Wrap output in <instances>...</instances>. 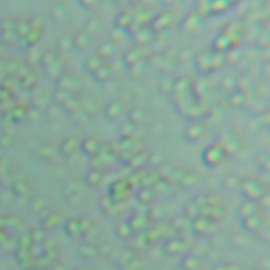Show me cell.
<instances>
[{
  "instance_id": "d6986e66",
  "label": "cell",
  "mask_w": 270,
  "mask_h": 270,
  "mask_svg": "<svg viewBox=\"0 0 270 270\" xmlns=\"http://www.w3.org/2000/svg\"><path fill=\"white\" fill-rule=\"evenodd\" d=\"M201 179V175L195 173L194 170H185V171L179 173V177H178L175 183L181 186V189H193V187L199 185Z\"/></svg>"
},
{
  "instance_id": "30bf717a",
  "label": "cell",
  "mask_w": 270,
  "mask_h": 270,
  "mask_svg": "<svg viewBox=\"0 0 270 270\" xmlns=\"http://www.w3.org/2000/svg\"><path fill=\"white\" fill-rule=\"evenodd\" d=\"M215 143H217L220 147L223 148L228 157L236 155L240 149L239 139H237V136H236L235 133H232V132H223V133H220Z\"/></svg>"
},
{
  "instance_id": "7402d4cb",
  "label": "cell",
  "mask_w": 270,
  "mask_h": 270,
  "mask_svg": "<svg viewBox=\"0 0 270 270\" xmlns=\"http://www.w3.org/2000/svg\"><path fill=\"white\" fill-rule=\"evenodd\" d=\"M43 69L45 71V75L53 82H55L62 74L66 73V63L61 57H58L55 61L52 62L51 65L45 66Z\"/></svg>"
},
{
  "instance_id": "3957f363",
  "label": "cell",
  "mask_w": 270,
  "mask_h": 270,
  "mask_svg": "<svg viewBox=\"0 0 270 270\" xmlns=\"http://www.w3.org/2000/svg\"><path fill=\"white\" fill-rule=\"evenodd\" d=\"M228 159L227 153L217 143H213L207 145L202 152V161L210 169H215Z\"/></svg>"
},
{
  "instance_id": "277c9868",
  "label": "cell",
  "mask_w": 270,
  "mask_h": 270,
  "mask_svg": "<svg viewBox=\"0 0 270 270\" xmlns=\"http://www.w3.org/2000/svg\"><path fill=\"white\" fill-rule=\"evenodd\" d=\"M16 24L17 20L11 17L0 21V44L3 47H11L19 41L16 35Z\"/></svg>"
},
{
  "instance_id": "83f0119b",
  "label": "cell",
  "mask_w": 270,
  "mask_h": 270,
  "mask_svg": "<svg viewBox=\"0 0 270 270\" xmlns=\"http://www.w3.org/2000/svg\"><path fill=\"white\" fill-rule=\"evenodd\" d=\"M117 53V45L113 44L111 40H108V41H105V43H102L99 47H98L97 54L98 55H101L103 59H106L107 62H111V58H113Z\"/></svg>"
},
{
  "instance_id": "d6a6232c",
  "label": "cell",
  "mask_w": 270,
  "mask_h": 270,
  "mask_svg": "<svg viewBox=\"0 0 270 270\" xmlns=\"http://www.w3.org/2000/svg\"><path fill=\"white\" fill-rule=\"evenodd\" d=\"M214 62H215V57L209 53H201L198 55L197 59H195L198 70L201 73H207V71H210L211 66H214Z\"/></svg>"
},
{
  "instance_id": "9c48e42d",
  "label": "cell",
  "mask_w": 270,
  "mask_h": 270,
  "mask_svg": "<svg viewBox=\"0 0 270 270\" xmlns=\"http://www.w3.org/2000/svg\"><path fill=\"white\" fill-rule=\"evenodd\" d=\"M81 139L79 136L74 135L66 137L58 144V155L62 156L63 159H71L81 149Z\"/></svg>"
},
{
  "instance_id": "ac0fdd59",
  "label": "cell",
  "mask_w": 270,
  "mask_h": 270,
  "mask_svg": "<svg viewBox=\"0 0 270 270\" xmlns=\"http://www.w3.org/2000/svg\"><path fill=\"white\" fill-rule=\"evenodd\" d=\"M31 182H29V179L27 177H23V175L15 178L11 183L12 194L16 195L17 198L28 197L29 193H31Z\"/></svg>"
},
{
  "instance_id": "7dc6e473",
  "label": "cell",
  "mask_w": 270,
  "mask_h": 270,
  "mask_svg": "<svg viewBox=\"0 0 270 270\" xmlns=\"http://www.w3.org/2000/svg\"><path fill=\"white\" fill-rule=\"evenodd\" d=\"M99 28H101V23H99V20L97 19H90L87 23L85 24V27H83V31L86 33H89L91 37H93L98 31H99Z\"/></svg>"
},
{
  "instance_id": "d4e9b609",
  "label": "cell",
  "mask_w": 270,
  "mask_h": 270,
  "mask_svg": "<svg viewBox=\"0 0 270 270\" xmlns=\"http://www.w3.org/2000/svg\"><path fill=\"white\" fill-rule=\"evenodd\" d=\"M113 75H115L113 66L111 65V62H106L105 65L102 66L101 69H98L91 77L98 83H108L113 79Z\"/></svg>"
},
{
  "instance_id": "ba28073f",
  "label": "cell",
  "mask_w": 270,
  "mask_h": 270,
  "mask_svg": "<svg viewBox=\"0 0 270 270\" xmlns=\"http://www.w3.org/2000/svg\"><path fill=\"white\" fill-rule=\"evenodd\" d=\"M206 133V124L202 120L194 119L187 123L183 131V136L185 140L190 144H195L198 141H201V139Z\"/></svg>"
},
{
  "instance_id": "f1b7e54d",
  "label": "cell",
  "mask_w": 270,
  "mask_h": 270,
  "mask_svg": "<svg viewBox=\"0 0 270 270\" xmlns=\"http://www.w3.org/2000/svg\"><path fill=\"white\" fill-rule=\"evenodd\" d=\"M171 21H173V17L171 15H169L167 12L165 13H161V15L156 16L152 20V31L153 32H161L165 31L171 25Z\"/></svg>"
},
{
  "instance_id": "5b68a950",
  "label": "cell",
  "mask_w": 270,
  "mask_h": 270,
  "mask_svg": "<svg viewBox=\"0 0 270 270\" xmlns=\"http://www.w3.org/2000/svg\"><path fill=\"white\" fill-rule=\"evenodd\" d=\"M54 85H55V89L58 90H63V91H67V93L71 94H77V95L78 94H81L82 81L77 74L74 73L62 74L61 77L54 82Z\"/></svg>"
},
{
  "instance_id": "4316f807",
  "label": "cell",
  "mask_w": 270,
  "mask_h": 270,
  "mask_svg": "<svg viewBox=\"0 0 270 270\" xmlns=\"http://www.w3.org/2000/svg\"><path fill=\"white\" fill-rule=\"evenodd\" d=\"M127 223L131 225L133 232L147 231L149 228V217L145 214H136V215H132L129 217Z\"/></svg>"
},
{
  "instance_id": "f6af8a7d",
  "label": "cell",
  "mask_w": 270,
  "mask_h": 270,
  "mask_svg": "<svg viewBox=\"0 0 270 270\" xmlns=\"http://www.w3.org/2000/svg\"><path fill=\"white\" fill-rule=\"evenodd\" d=\"M153 197H155V193H153L149 187H144V189H141L139 193H137V199H139L140 203H143V205L151 203Z\"/></svg>"
},
{
  "instance_id": "52a82bcc",
  "label": "cell",
  "mask_w": 270,
  "mask_h": 270,
  "mask_svg": "<svg viewBox=\"0 0 270 270\" xmlns=\"http://www.w3.org/2000/svg\"><path fill=\"white\" fill-rule=\"evenodd\" d=\"M240 221H241L244 231H247L248 233H252V235L260 233L268 224V219L265 217V215H263V211H260L255 215L243 217V219H240Z\"/></svg>"
},
{
  "instance_id": "1f68e13d",
  "label": "cell",
  "mask_w": 270,
  "mask_h": 270,
  "mask_svg": "<svg viewBox=\"0 0 270 270\" xmlns=\"http://www.w3.org/2000/svg\"><path fill=\"white\" fill-rule=\"evenodd\" d=\"M241 179L237 174H227L224 175L223 181H221V185H223V189L227 190V191H231V193H235V191H239L240 185H241Z\"/></svg>"
},
{
  "instance_id": "e0dca14e",
  "label": "cell",
  "mask_w": 270,
  "mask_h": 270,
  "mask_svg": "<svg viewBox=\"0 0 270 270\" xmlns=\"http://www.w3.org/2000/svg\"><path fill=\"white\" fill-rule=\"evenodd\" d=\"M129 185H128L125 181H116L113 185H111L109 187V194L108 197L111 198L112 201L115 203H121L123 201L127 199V197L129 195Z\"/></svg>"
},
{
  "instance_id": "4dcf8cb0",
  "label": "cell",
  "mask_w": 270,
  "mask_h": 270,
  "mask_svg": "<svg viewBox=\"0 0 270 270\" xmlns=\"http://www.w3.org/2000/svg\"><path fill=\"white\" fill-rule=\"evenodd\" d=\"M106 59L101 57V55H98V54H93V55H90V57L86 58L85 63H83V67L90 75H93L98 69H101L102 66L106 63Z\"/></svg>"
},
{
  "instance_id": "44dd1931",
  "label": "cell",
  "mask_w": 270,
  "mask_h": 270,
  "mask_svg": "<svg viewBox=\"0 0 270 270\" xmlns=\"http://www.w3.org/2000/svg\"><path fill=\"white\" fill-rule=\"evenodd\" d=\"M121 62H123L124 66H125L127 69H133L135 66H137L139 63L143 62V49L139 47L128 49V51L123 54Z\"/></svg>"
},
{
  "instance_id": "6da1fadb",
  "label": "cell",
  "mask_w": 270,
  "mask_h": 270,
  "mask_svg": "<svg viewBox=\"0 0 270 270\" xmlns=\"http://www.w3.org/2000/svg\"><path fill=\"white\" fill-rule=\"evenodd\" d=\"M62 195L65 201L71 206H81L85 203L86 199V185L85 182L73 178L66 181L62 185Z\"/></svg>"
},
{
  "instance_id": "603a6c76",
  "label": "cell",
  "mask_w": 270,
  "mask_h": 270,
  "mask_svg": "<svg viewBox=\"0 0 270 270\" xmlns=\"http://www.w3.org/2000/svg\"><path fill=\"white\" fill-rule=\"evenodd\" d=\"M91 41H93V37L81 29L75 35H73V49L78 52H87L91 47Z\"/></svg>"
},
{
  "instance_id": "5bb4252c",
  "label": "cell",
  "mask_w": 270,
  "mask_h": 270,
  "mask_svg": "<svg viewBox=\"0 0 270 270\" xmlns=\"http://www.w3.org/2000/svg\"><path fill=\"white\" fill-rule=\"evenodd\" d=\"M65 221V216L62 211H51L45 214L41 217V227L44 231H55L59 225H62Z\"/></svg>"
},
{
  "instance_id": "bcb514c9",
  "label": "cell",
  "mask_w": 270,
  "mask_h": 270,
  "mask_svg": "<svg viewBox=\"0 0 270 270\" xmlns=\"http://www.w3.org/2000/svg\"><path fill=\"white\" fill-rule=\"evenodd\" d=\"M120 129H121V131H120V133H121V137H123V139H128V137H133V135H135L136 125L125 119V121L121 124Z\"/></svg>"
},
{
  "instance_id": "484cf974",
  "label": "cell",
  "mask_w": 270,
  "mask_h": 270,
  "mask_svg": "<svg viewBox=\"0 0 270 270\" xmlns=\"http://www.w3.org/2000/svg\"><path fill=\"white\" fill-rule=\"evenodd\" d=\"M70 16L69 8L63 3H57L51 9V17L55 24H63L67 21Z\"/></svg>"
},
{
  "instance_id": "8992f818",
  "label": "cell",
  "mask_w": 270,
  "mask_h": 270,
  "mask_svg": "<svg viewBox=\"0 0 270 270\" xmlns=\"http://www.w3.org/2000/svg\"><path fill=\"white\" fill-rule=\"evenodd\" d=\"M103 151V140L97 135H87L81 139V149L83 155L93 159Z\"/></svg>"
},
{
  "instance_id": "7a4b0ae2",
  "label": "cell",
  "mask_w": 270,
  "mask_h": 270,
  "mask_svg": "<svg viewBox=\"0 0 270 270\" xmlns=\"http://www.w3.org/2000/svg\"><path fill=\"white\" fill-rule=\"evenodd\" d=\"M239 191L241 193L245 201L249 202H257L268 193L267 187L264 186V183L260 179L256 178H245L241 179V185H240Z\"/></svg>"
},
{
  "instance_id": "e575fe53",
  "label": "cell",
  "mask_w": 270,
  "mask_h": 270,
  "mask_svg": "<svg viewBox=\"0 0 270 270\" xmlns=\"http://www.w3.org/2000/svg\"><path fill=\"white\" fill-rule=\"evenodd\" d=\"M260 213L259 205L256 203V202H249L245 201V203L240 206L239 210H237V214H239L240 219H243V217H247V216L255 215V214Z\"/></svg>"
},
{
  "instance_id": "c3c4849f",
  "label": "cell",
  "mask_w": 270,
  "mask_h": 270,
  "mask_svg": "<svg viewBox=\"0 0 270 270\" xmlns=\"http://www.w3.org/2000/svg\"><path fill=\"white\" fill-rule=\"evenodd\" d=\"M69 117H71V120H73V121H75L77 124H86L90 120L89 116L86 115L85 112L82 111L81 108H79V109H77V111H74V112H71V113H69Z\"/></svg>"
},
{
  "instance_id": "836d02e7",
  "label": "cell",
  "mask_w": 270,
  "mask_h": 270,
  "mask_svg": "<svg viewBox=\"0 0 270 270\" xmlns=\"http://www.w3.org/2000/svg\"><path fill=\"white\" fill-rule=\"evenodd\" d=\"M170 227L173 231L177 232H185V231H191V220L189 217H186L183 214L178 215L177 217H174L173 221L170 223Z\"/></svg>"
},
{
  "instance_id": "f35d334b",
  "label": "cell",
  "mask_w": 270,
  "mask_h": 270,
  "mask_svg": "<svg viewBox=\"0 0 270 270\" xmlns=\"http://www.w3.org/2000/svg\"><path fill=\"white\" fill-rule=\"evenodd\" d=\"M256 163H257V166H259V169L263 170L264 173H269L270 156H269V152H268L267 149L257 153V156H256Z\"/></svg>"
},
{
  "instance_id": "ab89813d",
  "label": "cell",
  "mask_w": 270,
  "mask_h": 270,
  "mask_svg": "<svg viewBox=\"0 0 270 270\" xmlns=\"http://www.w3.org/2000/svg\"><path fill=\"white\" fill-rule=\"evenodd\" d=\"M115 233L121 239H128V237H132L135 235V232L131 228V225L127 223V221H123V223H119L115 227Z\"/></svg>"
},
{
  "instance_id": "f907efd6",
  "label": "cell",
  "mask_w": 270,
  "mask_h": 270,
  "mask_svg": "<svg viewBox=\"0 0 270 270\" xmlns=\"http://www.w3.org/2000/svg\"><path fill=\"white\" fill-rule=\"evenodd\" d=\"M4 52H5V47H3V45H1V44H0V59H1V58H3Z\"/></svg>"
},
{
  "instance_id": "74e56055",
  "label": "cell",
  "mask_w": 270,
  "mask_h": 270,
  "mask_svg": "<svg viewBox=\"0 0 270 270\" xmlns=\"http://www.w3.org/2000/svg\"><path fill=\"white\" fill-rule=\"evenodd\" d=\"M73 49V35L66 33L62 37H59L57 41V49L58 53H67Z\"/></svg>"
},
{
  "instance_id": "cb8c5ba5",
  "label": "cell",
  "mask_w": 270,
  "mask_h": 270,
  "mask_svg": "<svg viewBox=\"0 0 270 270\" xmlns=\"http://www.w3.org/2000/svg\"><path fill=\"white\" fill-rule=\"evenodd\" d=\"M132 39L135 41L136 47H147L148 44H151L155 39V32L152 31L151 28H139L137 31L133 32Z\"/></svg>"
},
{
  "instance_id": "2e32d148",
  "label": "cell",
  "mask_w": 270,
  "mask_h": 270,
  "mask_svg": "<svg viewBox=\"0 0 270 270\" xmlns=\"http://www.w3.org/2000/svg\"><path fill=\"white\" fill-rule=\"evenodd\" d=\"M124 103L123 102L113 99V101L107 102L103 107V115L108 121H116V120L121 119L124 115Z\"/></svg>"
},
{
  "instance_id": "8fae6325",
  "label": "cell",
  "mask_w": 270,
  "mask_h": 270,
  "mask_svg": "<svg viewBox=\"0 0 270 270\" xmlns=\"http://www.w3.org/2000/svg\"><path fill=\"white\" fill-rule=\"evenodd\" d=\"M79 108L89 116L90 119L98 115L102 109L99 101L90 94H79Z\"/></svg>"
},
{
  "instance_id": "7bdbcfd3",
  "label": "cell",
  "mask_w": 270,
  "mask_h": 270,
  "mask_svg": "<svg viewBox=\"0 0 270 270\" xmlns=\"http://www.w3.org/2000/svg\"><path fill=\"white\" fill-rule=\"evenodd\" d=\"M183 215H185L186 217H189V219L193 221L195 217H198V216L201 215V209L198 207V205L195 203V202L191 201V202H189L187 205H186L185 211H183Z\"/></svg>"
},
{
  "instance_id": "816d5d0a",
  "label": "cell",
  "mask_w": 270,
  "mask_h": 270,
  "mask_svg": "<svg viewBox=\"0 0 270 270\" xmlns=\"http://www.w3.org/2000/svg\"><path fill=\"white\" fill-rule=\"evenodd\" d=\"M116 1H117V3H127L128 0H116Z\"/></svg>"
},
{
  "instance_id": "8d00e7d4",
  "label": "cell",
  "mask_w": 270,
  "mask_h": 270,
  "mask_svg": "<svg viewBox=\"0 0 270 270\" xmlns=\"http://www.w3.org/2000/svg\"><path fill=\"white\" fill-rule=\"evenodd\" d=\"M127 120L131 121L132 124H135L136 127L144 123L145 120V111L141 107H133L127 112Z\"/></svg>"
},
{
  "instance_id": "60d3db41",
  "label": "cell",
  "mask_w": 270,
  "mask_h": 270,
  "mask_svg": "<svg viewBox=\"0 0 270 270\" xmlns=\"http://www.w3.org/2000/svg\"><path fill=\"white\" fill-rule=\"evenodd\" d=\"M116 206H117V203L112 201L108 195H105L101 199V211L103 214H106V215H108V214H115Z\"/></svg>"
},
{
  "instance_id": "f546056e",
  "label": "cell",
  "mask_w": 270,
  "mask_h": 270,
  "mask_svg": "<svg viewBox=\"0 0 270 270\" xmlns=\"http://www.w3.org/2000/svg\"><path fill=\"white\" fill-rule=\"evenodd\" d=\"M63 231L66 232V235L70 237H78L82 236V228L79 217H70V219H65L63 221Z\"/></svg>"
},
{
  "instance_id": "9a60e30c",
  "label": "cell",
  "mask_w": 270,
  "mask_h": 270,
  "mask_svg": "<svg viewBox=\"0 0 270 270\" xmlns=\"http://www.w3.org/2000/svg\"><path fill=\"white\" fill-rule=\"evenodd\" d=\"M51 206V199L44 195V194H39V195H33V197L28 201V210L29 213L33 215H41L45 214L49 210Z\"/></svg>"
},
{
  "instance_id": "ee69618b",
  "label": "cell",
  "mask_w": 270,
  "mask_h": 270,
  "mask_svg": "<svg viewBox=\"0 0 270 270\" xmlns=\"http://www.w3.org/2000/svg\"><path fill=\"white\" fill-rule=\"evenodd\" d=\"M58 57H61L59 53L57 51H47L41 54V58H40V65L45 67V66L51 65L52 62L55 61Z\"/></svg>"
},
{
  "instance_id": "4fadbf2b",
  "label": "cell",
  "mask_w": 270,
  "mask_h": 270,
  "mask_svg": "<svg viewBox=\"0 0 270 270\" xmlns=\"http://www.w3.org/2000/svg\"><path fill=\"white\" fill-rule=\"evenodd\" d=\"M36 159L44 162H52L57 159L58 145L53 143H43L35 149Z\"/></svg>"
},
{
  "instance_id": "b9f144b4",
  "label": "cell",
  "mask_w": 270,
  "mask_h": 270,
  "mask_svg": "<svg viewBox=\"0 0 270 270\" xmlns=\"http://www.w3.org/2000/svg\"><path fill=\"white\" fill-rule=\"evenodd\" d=\"M15 144V137L9 132L0 133V149L1 151H9Z\"/></svg>"
},
{
  "instance_id": "681fc988",
  "label": "cell",
  "mask_w": 270,
  "mask_h": 270,
  "mask_svg": "<svg viewBox=\"0 0 270 270\" xmlns=\"http://www.w3.org/2000/svg\"><path fill=\"white\" fill-rule=\"evenodd\" d=\"M98 3V0H79V4L85 8H91Z\"/></svg>"
},
{
  "instance_id": "ffe728a7",
  "label": "cell",
  "mask_w": 270,
  "mask_h": 270,
  "mask_svg": "<svg viewBox=\"0 0 270 270\" xmlns=\"http://www.w3.org/2000/svg\"><path fill=\"white\" fill-rule=\"evenodd\" d=\"M105 170L97 169V167H91V169L86 173L85 175V182L86 187H90V189H98L103 185L105 182Z\"/></svg>"
},
{
  "instance_id": "d590c367",
  "label": "cell",
  "mask_w": 270,
  "mask_h": 270,
  "mask_svg": "<svg viewBox=\"0 0 270 270\" xmlns=\"http://www.w3.org/2000/svg\"><path fill=\"white\" fill-rule=\"evenodd\" d=\"M12 167H13V161L11 157H8V156L0 157V182H4L9 177Z\"/></svg>"
},
{
  "instance_id": "7c38bea8",
  "label": "cell",
  "mask_w": 270,
  "mask_h": 270,
  "mask_svg": "<svg viewBox=\"0 0 270 270\" xmlns=\"http://www.w3.org/2000/svg\"><path fill=\"white\" fill-rule=\"evenodd\" d=\"M217 225H219V223L199 215L191 221V231L198 233V235H207V233H211L214 231H217Z\"/></svg>"
}]
</instances>
